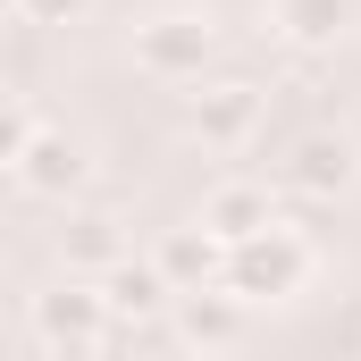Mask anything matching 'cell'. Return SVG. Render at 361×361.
<instances>
[{
  "instance_id": "6da1fadb",
  "label": "cell",
  "mask_w": 361,
  "mask_h": 361,
  "mask_svg": "<svg viewBox=\"0 0 361 361\" xmlns=\"http://www.w3.org/2000/svg\"><path fill=\"white\" fill-rule=\"evenodd\" d=\"M311 277V244L294 235V227H261V235H244V244H227V269H219V286L227 294H244V302H277V294H294Z\"/></svg>"
},
{
  "instance_id": "7a4b0ae2",
  "label": "cell",
  "mask_w": 361,
  "mask_h": 361,
  "mask_svg": "<svg viewBox=\"0 0 361 361\" xmlns=\"http://www.w3.org/2000/svg\"><path fill=\"white\" fill-rule=\"evenodd\" d=\"M210 51H219V25L193 17V8H160V17L135 25V68L160 76V85H202Z\"/></svg>"
},
{
  "instance_id": "3957f363",
  "label": "cell",
  "mask_w": 361,
  "mask_h": 361,
  "mask_svg": "<svg viewBox=\"0 0 361 361\" xmlns=\"http://www.w3.org/2000/svg\"><path fill=\"white\" fill-rule=\"evenodd\" d=\"M34 336H42V345H68V353H85V345H109V302H101V286L68 277V286L34 294Z\"/></svg>"
},
{
  "instance_id": "277c9868",
  "label": "cell",
  "mask_w": 361,
  "mask_h": 361,
  "mask_svg": "<svg viewBox=\"0 0 361 361\" xmlns=\"http://www.w3.org/2000/svg\"><path fill=\"white\" fill-rule=\"evenodd\" d=\"M261 109H269V92L244 85V76H227V85H210L202 101H193V135H202L210 152H235V143L261 135Z\"/></svg>"
},
{
  "instance_id": "5b68a950",
  "label": "cell",
  "mask_w": 361,
  "mask_h": 361,
  "mask_svg": "<svg viewBox=\"0 0 361 361\" xmlns=\"http://www.w3.org/2000/svg\"><path fill=\"white\" fill-rule=\"evenodd\" d=\"M244 294H227V286H177V302H169V319H177L185 345H202V353H227L235 336H244Z\"/></svg>"
},
{
  "instance_id": "8992f818",
  "label": "cell",
  "mask_w": 361,
  "mask_h": 361,
  "mask_svg": "<svg viewBox=\"0 0 361 361\" xmlns=\"http://www.w3.org/2000/svg\"><path fill=\"white\" fill-rule=\"evenodd\" d=\"M101 302H109V328H143L177 302V286L160 277V261H109L101 269Z\"/></svg>"
},
{
  "instance_id": "52a82bcc",
  "label": "cell",
  "mask_w": 361,
  "mask_h": 361,
  "mask_svg": "<svg viewBox=\"0 0 361 361\" xmlns=\"http://www.w3.org/2000/svg\"><path fill=\"white\" fill-rule=\"evenodd\" d=\"M361 177V152L345 135H302L294 143V160H286V185L294 193H311V202H336V193H353Z\"/></svg>"
},
{
  "instance_id": "ba28073f",
  "label": "cell",
  "mask_w": 361,
  "mask_h": 361,
  "mask_svg": "<svg viewBox=\"0 0 361 361\" xmlns=\"http://www.w3.org/2000/svg\"><path fill=\"white\" fill-rule=\"evenodd\" d=\"M17 185L25 193H42V202H68L76 185H85V152L68 143V135H25V152H17Z\"/></svg>"
},
{
  "instance_id": "9c48e42d",
  "label": "cell",
  "mask_w": 361,
  "mask_h": 361,
  "mask_svg": "<svg viewBox=\"0 0 361 361\" xmlns=\"http://www.w3.org/2000/svg\"><path fill=\"white\" fill-rule=\"evenodd\" d=\"M277 210H269V185H252V177H227V185H210L202 193V227L219 235V244H244V235H261Z\"/></svg>"
},
{
  "instance_id": "30bf717a",
  "label": "cell",
  "mask_w": 361,
  "mask_h": 361,
  "mask_svg": "<svg viewBox=\"0 0 361 361\" xmlns=\"http://www.w3.org/2000/svg\"><path fill=\"white\" fill-rule=\"evenodd\" d=\"M152 261H160V277H169V286H219L227 244L193 219V227H177V235H160V252H152Z\"/></svg>"
},
{
  "instance_id": "8fae6325",
  "label": "cell",
  "mask_w": 361,
  "mask_h": 361,
  "mask_svg": "<svg viewBox=\"0 0 361 361\" xmlns=\"http://www.w3.org/2000/svg\"><path fill=\"white\" fill-rule=\"evenodd\" d=\"M277 34L302 51H328L353 34V0H277Z\"/></svg>"
},
{
  "instance_id": "7c38bea8",
  "label": "cell",
  "mask_w": 361,
  "mask_h": 361,
  "mask_svg": "<svg viewBox=\"0 0 361 361\" xmlns=\"http://www.w3.org/2000/svg\"><path fill=\"white\" fill-rule=\"evenodd\" d=\"M59 252H68V269H109V261H126L118 219H76V227L59 235Z\"/></svg>"
},
{
  "instance_id": "4fadbf2b",
  "label": "cell",
  "mask_w": 361,
  "mask_h": 361,
  "mask_svg": "<svg viewBox=\"0 0 361 361\" xmlns=\"http://www.w3.org/2000/svg\"><path fill=\"white\" fill-rule=\"evenodd\" d=\"M25 135H34V118H25V101H8V92H0V169H17V152H25Z\"/></svg>"
},
{
  "instance_id": "5bb4252c",
  "label": "cell",
  "mask_w": 361,
  "mask_h": 361,
  "mask_svg": "<svg viewBox=\"0 0 361 361\" xmlns=\"http://www.w3.org/2000/svg\"><path fill=\"white\" fill-rule=\"evenodd\" d=\"M85 8H92V0H17V17H25V25H76Z\"/></svg>"
}]
</instances>
